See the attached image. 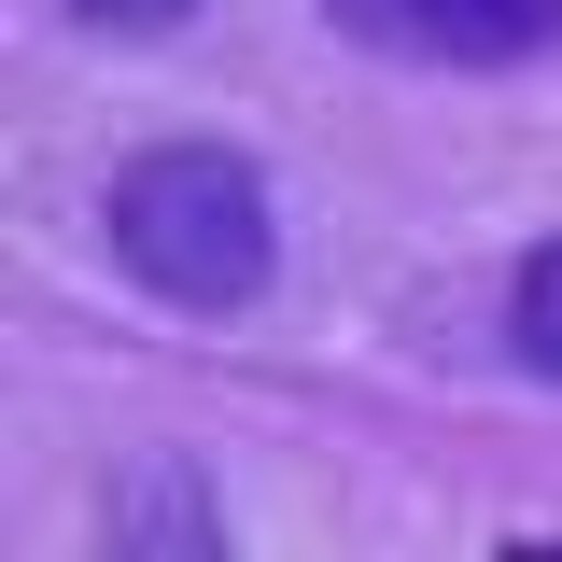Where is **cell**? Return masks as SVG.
<instances>
[{
    "label": "cell",
    "instance_id": "6da1fadb",
    "mask_svg": "<svg viewBox=\"0 0 562 562\" xmlns=\"http://www.w3.org/2000/svg\"><path fill=\"white\" fill-rule=\"evenodd\" d=\"M113 254L127 281H155L169 310H239L281 254V211H268V169L225 155V140H155L127 155L113 183Z\"/></svg>",
    "mask_w": 562,
    "mask_h": 562
},
{
    "label": "cell",
    "instance_id": "7a4b0ae2",
    "mask_svg": "<svg viewBox=\"0 0 562 562\" xmlns=\"http://www.w3.org/2000/svg\"><path fill=\"white\" fill-rule=\"evenodd\" d=\"M366 57H422V70H520L562 43V0H324Z\"/></svg>",
    "mask_w": 562,
    "mask_h": 562
},
{
    "label": "cell",
    "instance_id": "3957f363",
    "mask_svg": "<svg viewBox=\"0 0 562 562\" xmlns=\"http://www.w3.org/2000/svg\"><path fill=\"white\" fill-rule=\"evenodd\" d=\"M99 535H113V549H183V562H211V549H225V520H211L198 464H127Z\"/></svg>",
    "mask_w": 562,
    "mask_h": 562
},
{
    "label": "cell",
    "instance_id": "277c9868",
    "mask_svg": "<svg viewBox=\"0 0 562 562\" xmlns=\"http://www.w3.org/2000/svg\"><path fill=\"white\" fill-rule=\"evenodd\" d=\"M506 338H520V366H535V380H562V239L506 281Z\"/></svg>",
    "mask_w": 562,
    "mask_h": 562
},
{
    "label": "cell",
    "instance_id": "5b68a950",
    "mask_svg": "<svg viewBox=\"0 0 562 562\" xmlns=\"http://www.w3.org/2000/svg\"><path fill=\"white\" fill-rule=\"evenodd\" d=\"M57 14H85V29H127V43H140V29H183L198 0H57Z\"/></svg>",
    "mask_w": 562,
    "mask_h": 562
}]
</instances>
